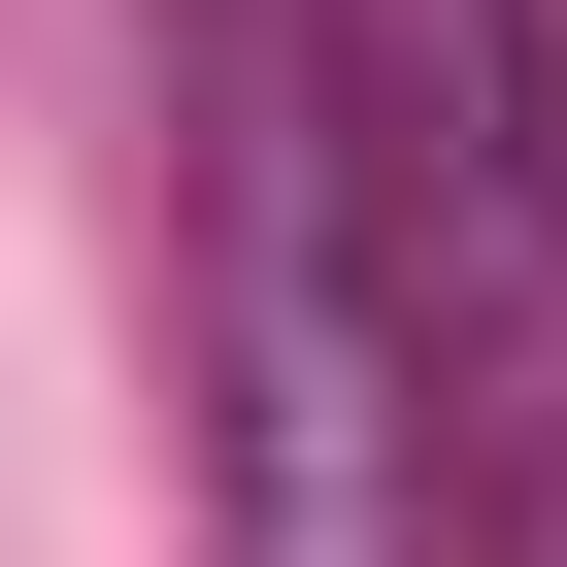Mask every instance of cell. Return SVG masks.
I'll return each mask as SVG.
<instances>
[{
	"label": "cell",
	"mask_w": 567,
	"mask_h": 567,
	"mask_svg": "<svg viewBox=\"0 0 567 567\" xmlns=\"http://www.w3.org/2000/svg\"><path fill=\"white\" fill-rule=\"evenodd\" d=\"M134 34H167V401H200V534L234 567H467L434 267H401L334 0H134Z\"/></svg>",
	"instance_id": "1"
}]
</instances>
